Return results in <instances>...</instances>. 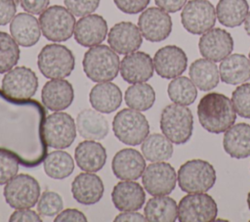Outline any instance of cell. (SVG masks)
Instances as JSON below:
<instances>
[{
	"label": "cell",
	"instance_id": "cell-1",
	"mask_svg": "<svg viewBox=\"0 0 250 222\" xmlns=\"http://www.w3.org/2000/svg\"><path fill=\"white\" fill-rule=\"evenodd\" d=\"M47 111L33 99H16L0 89V153L24 167L38 166L48 155L44 135Z\"/></svg>",
	"mask_w": 250,
	"mask_h": 222
},
{
	"label": "cell",
	"instance_id": "cell-2",
	"mask_svg": "<svg viewBox=\"0 0 250 222\" xmlns=\"http://www.w3.org/2000/svg\"><path fill=\"white\" fill-rule=\"evenodd\" d=\"M197 115L201 126L210 133L219 134L228 130L236 120L232 102L221 93H208L197 106Z\"/></svg>",
	"mask_w": 250,
	"mask_h": 222
},
{
	"label": "cell",
	"instance_id": "cell-3",
	"mask_svg": "<svg viewBox=\"0 0 250 222\" xmlns=\"http://www.w3.org/2000/svg\"><path fill=\"white\" fill-rule=\"evenodd\" d=\"M83 70L94 82H105L114 79L119 71L120 60L115 51L106 45L90 47L84 54Z\"/></svg>",
	"mask_w": 250,
	"mask_h": 222
},
{
	"label": "cell",
	"instance_id": "cell-4",
	"mask_svg": "<svg viewBox=\"0 0 250 222\" xmlns=\"http://www.w3.org/2000/svg\"><path fill=\"white\" fill-rule=\"evenodd\" d=\"M162 133L174 144H186L193 131V115L191 111L180 104L166 106L160 116Z\"/></svg>",
	"mask_w": 250,
	"mask_h": 222
},
{
	"label": "cell",
	"instance_id": "cell-5",
	"mask_svg": "<svg viewBox=\"0 0 250 222\" xmlns=\"http://www.w3.org/2000/svg\"><path fill=\"white\" fill-rule=\"evenodd\" d=\"M37 65L40 72L46 78H64L72 72L75 58L72 52L58 43L45 45L38 54Z\"/></svg>",
	"mask_w": 250,
	"mask_h": 222
},
{
	"label": "cell",
	"instance_id": "cell-6",
	"mask_svg": "<svg viewBox=\"0 0 250 222\" xmlns=\"http://www.w3.org/2000/svg\"><path fill=\"white\" fill-rule=\"evenodd\" d=\"M178 184L186 193H205L216 182L213 165L203 159L188 160L178 170Z\"/></svg>",
	"mask_w": 250,
	"mask_h": 222
},
{
	"label": "cell",
	"instance_id": "cell-7",
	"mask_svg": "<svg viewBox=\"0 0 250 222\" xmlns=\"http://www.w3.org/2000/svg\"><path fill=\"white\" fill-rule=\"evenodd\" d=\"M115 137L125 145L137 146L143 143L149 133V124L146 116L134 109L119 111L112 122Z\"/></svg>",
	"mask_w": 250,
	"mask_h": 222
},
{
	"label": "cell",
	"instance_id": "cell-8",
	"mask_svg": "<svg viewBox=\"0 0 250 222\" xmlns=\"http://www.w3.org/2000/svg\"><path fill=\"white\" fill-rule=\"evenodd\" d=\"M38 21L43 36L53 42L69 39L76 24L74 15L60 5H53L45 9L40 14Z\"/></svg>",
	"mask_w": 250,
	"mask_h": 222
},
{
	"label": "cell",
	"instance_id": "cell-9",
	"mask_svg": "<svg viewBox=\"0 0 250 222\" xmlns=\"http://www.w3.org/2000/svg\"><path fill=\"white\" fill-rule=\"evenodd\" d=\"M3 195L6 202L15 209L31 208L38 201L40 186L34 177L21 173L6 183Z\"/></svg>",
	"mask_w": 250,
	"mask_h": 222
},
{
	"label": "cell",
	"instance_id": "cell-10",
	"mask_svg": "<svg viewBox=\"0 0 250 222\" xmlns=\"http://www.w3.org/2000/svg\"><path fill=\"white\" fill-rule=\"evenodd\" d=\"M218 214L214 199L205 193H189L178 205V220L181 222H210Z\"/></svg>",
	"mask_w": 250,
	"mask_h": 222
},
{
	"label": "cell",
	"instance_id": "cell-11",
	"mask_svg": "<svg viewBox=\"0 0 250 222\" xmlns=\"http://www.w3.org/2000/svg\"><path fill=\"white\" fill-rule=\"evenodd\" d=\"M216 18V9L208 0H189L181 13L183 26L195 35L211 29L215 25Z\"/></svg>",
	"mask_w": 250,
	"mask_h": 222
},
{
	"label": "cell",
	"instance_id": "cell-12",
	"mask_svg": "<svg viewBox=\"0 0 250 222\" xmlns=\"http://www.w3.org/2000/svg\"><path fill=\"white\" fill-rule=\"evenodd\" d=\"M76 123L66 112L56 111L46 116L44 135L48 146L62 150L68 148L76 138Z\"/></svg>",
	"mask_w": 250,
	"mask_h": 222
},
{
	"label": "cell",
	"instance_id": "cell-13",
	"mask_svg": "<svg viewBox=\"0 0 250 222\" xmlns=\"http://www.w3.org/2000/svg\"><path fill=\"white\" fill-rule=\"evenodd\" d=\"M145 190L151 196H166L176 187L177 174L168 162L156 161L145 169L142 178Z\"/></svg>",
	"mask_w": 250,
	"mask_h": 222
},
{
	"label": "cell",
	"instance_id": "cell-14",
	"mask_svg": "<svg viewBox=\"0 0 250 222\" xmlns=\"http://www.w3.org/2000/svg\"><path fill=\"white\" fill-rule=\"evenodd\" d=\"M138 26L145 39L150 42H160L170 35L173 23L166 11L159 7H150L140 15Z\"/></svg>",
	"mask_w": 250,
	"mask_h": 222
},
{
	"label": "cell",
	"instance_id": "cell-15",
	"mask_svg": "<svg viewBox=\"0 0 250 222\" xmlns=\"http://www.w3.org/2000/svg\"><path fill=\"white\" fill-rule=\"evenodd\" d=\"M37 88V75L31 68L23 66L12 68L2 79V90L16 99H30Z\"/></svg>",
	"mask_w": 250,
	"mask_h": 222
},
{
	"label": "cell",
	"instance_id": "cell-16",
	"mask_svg": "<svg viewBox=\"0 0 250 222\" xmlns=\"http://www.w3.org/2000/svg\"><path fill=\"white\" fill-rule=\"evenodd\" d=\"M156 73L166 79L180 76L188 67V57L185 51L176 45H167L156 51L153 57Z\"/></svg>",
	"mask_w": 250,
	"mask_h": 222
},
{
	"label": "cell",
	"instance_id": "cell-17",
	"mask_svg": "<svg viewBox=\"0 0 250 222\" xmlns=\"http://www.w3.org/2000/svg\"><path fill=\"white\" fill-rule=\"evenodd\" d=\"M198 48L205 59L217 63L230 55L233 49V39L230 33L223 28H211L200 37Z\"/></svg>",
	"mask_w": 250,
	"mask_h": 222
},
{
	"label": "cell",
	"instance_id": "cell-18",
	"mask_svg": "<svg viewBox=\"0 0 250 222\" xmlns=\"http://www.w3.org/2000/svg\"><path fill=\"white\" fill-rule=\"evenodd\" d=\"M119 70L121 77L130 84L146 82L153 75V60L147 53L135 51L125 55Z\"/></svg>",
	"mask_w": 250,
	"mask_h": 222
},
{
	"label": "cell",
	"instance_id": "cell-19",
	"mask_svg": "<svg viewBox=\"0 0 250 222\" xmlns=\"http://www.w3.org/2000/svg\"><path fill=\"white\" fill-rule=\"evenodd\" d=\"M107 42L110 48L118 54L127 55L137 51L143 43V35L135 23L120 22L109 30Z\"/></svg>",
	"mask_w": 250,
	"mask_h": 222
},
{
	"label": "cell",
	"instance_id": "cell-20",
	"mask_svg": "<svg viewBox=\"0 0 250 222\" xmlns=\"http://www.w3.org/2000/svg\"><path fill=\"white\" fill-rule=\"evenodd\" d=\"M107 35V23L104 17L90 14L80 18L75 24L74 39L83 47L101 44Z\"/></svg>",
	"mask_w": 250,
	"mask_h": 222
},
{
	"label": "cell",
	"instance_id": "cell-21",
	"mask_svg": "<svg viewBox=\"0 0 250 222\" xmlns=\"http://www.w3.org/2000/svg\"><path fill=\"white\" fill-rule=\"evenodd\" d=\"M111 168L115 177L120 180H137L146 169V160L137 150L126 148L114 155Z\"/></svg>",
	"mask_w": 250,
	"mask_h": 222
},
{
	"label": "cell",
	"instance_id": "cell-22",
	"mask_svg": "<svg viewBox=\"0 0 250 222\" xmlns=\"http://www.w3.org/2000/svg\"><path fill=\"white\" fill-rule=\"evenodd\" d=\"M43 105L54 111L67 109L74 100V90L70 82L62 78L47 81L41 92Z\"/></svg>",
	"mask_w": 250,
	"mask_h": 222
},
{
	"label": "cell",
	"instance_id": "cell-23",
	"mask_svg": "<svg viewBox=\"0 0 250 222\" xmlns=\"http://www.w3.org/2000/svg\"><path fill=\"white\" fill-rule=\"evenodd\" d=\"M111 200L119 211H137L146 200L143 187L133 180L118 182L112 189Z\"/></svg>",
	"mask_w": 250,
	"mask_h": 222
},
{
	"label": "cell",
	"instance_id": "cell-24",
	"mask_svg": "<svg viewBox=\"0 0 250 222\" xmlns=\"http://www.w3.org/2000/svg\"><path fill=\"white\" fill-rule=\"evenodd\" d=\"M104 192V183L94 172L80 173L71 183L72 197L81 204L97 203L103 198Z\"/></svg>",
	"mask_w": 250,
	"mask_h": 222
},
{
	"label": "cell",
	"instance_id": "cell-25",
	"mask_svg": "<svg viewBox=\"0 0 250 222\" xmlns=\"http://www.w3.org/2000/svg\"><path fill=\"white\" fill-rule=\"evenodd\" d=\"M10 32L15 41L22 47L35 45L41 35L39 21L29 13L17 14L11 23Z\"/></svg>",
	"mask_w": 250,
	"mask_h": 222
},
{
	"label": "cell",
	"instance_id": "cell-26",
	"mask_svg": "<svg viewBox=\"0 0 250 222\" xmlns=\"http://www.w3.org/2000/svg\"><path fill=\"white\" fill-rule=\"evenodd\" d=\"M89 102L96 111L111 113L121 106L122 93L120 88L110 81L100 82L91 89Z\"/></svg>",
	"mask_w": 250,
	"mask_h": 222
},
{
	"label": "cell",
	"instance_id": "cell-27",
	"mask_svg": "<svg viewBox=\"0 0 250 222\" xmlns=\"http://www.w3.org/2000/svg\"><path fill=\"white\" fill-rule=\"evenodd\" d=\"M74 157L80 169L86 172H97L105 164L106 151L102 144L86 140L76 146Z\"/></svg>",
	"mask_w": 250,
	"mask_h": 222
},
{
	"label": "cell",
	"instance_id": "cell-28",
	"mask_svg": "<svg viewBox=\"0 0 250 222\" xmlns=\"http://www.w3.org/2000/svg\"><path fill=\"white\" fill-rule=\"evenodd\" d=\"M223 146L231 157L241 159L250 155V125L244 122L230 126L224 133Z\"/></svg>",
	"mask_w": 250,
	"mask_h": 222
},
{
	"label": "cell",
	"instance_id": "cell-29",
	"mask_svg": "<svg viewBox=\"0 0 250 222\" xmlns=\"http://www.w3.org/2000/svg\"><path fill=\"white\" fill-rule=\"evenodd\" d=\"M76 127L79 135L86 140H103L108 133L106 118L98 111L85 109L76 117Z\"/></svg>",
	"mask_w": 250,
	"mask_h": 222
},
{
	"label": "cell",
	"instance_id": "cell-30",
	"mask_svg": "<svg viewBox=\"0 0 250 222\" xmlns=\"http://www.w3.org/2000/svg\"><path fill=\"white\" fill-rule=\"evenodd\" d=\"M220 78L230 85L241 84L250 78V61L242 54H231L221 61Z\"/></svg>",
	"mask_w": 250,
	"mask_h": 222
},
{
	"label": "cell",
	"instance_id": "cell-31",
	"mask_svg": "<svg viewBox=\"0 0 250 222\" xmlns=\"http://www.w3.org/2000/svg\"><path fill=\"white\" fill-rule=\"evenodd\" d=\"M188 74L193 84L201 91L214 89L220 81V72L215 62L197 59L189 67Z\"/></svg>",
	"mask_w": 250,
	"mask_h": 222
},
{
	"label": "cell",
	"instance_id": "cell-32",
	"mask_svg": "<svg viewBox=\"0 0 250 222\" xmlns=\"http://www.w3.org/2000/svg\"><path fill=\"white\" fill-rule=\"evenodd\" d=\"M145 217L149 222H174L178 219V205L167 196H154L146 201Z\"/></svg>",
	"mask_w": 250,
	"mask_h": 222
},
{
	"label": "cell",
	"instance_id": "cell-33",
	"mask_svg": "<svg viewBox=\"0 0 250 222\" xmlns=\"http://www.w3.org/2000/svg\"><path fill=\"white\" fill-rule=\"evenodd\" d=\"M249 5L246 0H219L216 16L219 22L227 27L239 26L246 19Z\"/></svg>",
	"mask_w": 250,
	"mask_h": 222
},
{
	"label": "cell",
	"instance_id": "cell-34",
	"mask_svg": "<svg viewBox=\"0 0 250 222\" xmlns=\"http://www.w3.org/2000/svg\"><path fill=\"white\" fill-rule=\"evenodd\" d=\"M141 150L145 158L151 162L167 160L173 155L172 142L159 133L147 135L143 141Z\"/></svg>",
	"mask_w": 250,
	"mask_h": 222
},
{
	"label": "cell",
	"instance_id": "cell-35",
	"mask_svg": "<svg viewBox=\"0 0 250 222\" xmlns=\"http://www.w3.org/2000/svg\"><path fill=\"white\" fill-rule=\"evenodd\" d=\"M45 173L53 179H64L74 170V161L71 155L63 151H53L43 160Z\"/></svg>",
	"mask_w": 250,
	"mask_h": 222
},
{
	"label": "cell",
	"instance_id": "cell-36",
	"mask_svg": "<svg viewBox=\"0 0 250 222\" xmlns=\"http://www.w3.org/2000/svg\"><path fill=\"white\" fill-rule=\"evenodd\" d=\"M155 102L154 89L145 82L129 86L125 92L126 105L139 111L149 110Z\"/></svg>",
	"mask_w": 250,
	"mask_h": 222
},
{
	"label": "cell",
	"instance_id": "cell-37",
	"mask_svg": "<svg viewBox=\"0 0 250 222\" xmlns=\"http://www.w3.org/2000/svg\"><path fill=\"white\" fill-rule=\"evenodd\" d=\"M167 92L172 102L184 106L191 105L197 97L195 85L186 76H178L174 78L169 83Z\"/></svg>",
	"mask_w": 250,
	"mask_h": 222
},
{
	"label": "cell",
	"instance_id": "cell-38",
	"mask_svg": "<svg viewBox=\"0 0 250 222\" xmlns=\"http://www.w3.org/2000/svg\"><path fill=\"white\" fill-rule=\"evenodd\" d=\"M19 44L12 35L0 31V74L11 70L20 60Z\"/></svg>",
	"mask_w": 250,
	"mask_h": 222
},
{
	"label": "cell",
	"instance_id": "cell-39",
	"mask_svg": "<svg viewBox=\"0 0 250 222\" xmlns=\"http://www.w3.org/2000/svg\"><path fill=\"white\" fill-rule=\"evenodd\" d=\"M63 207L62 197L52 191H45L37 201V210L39 214L47 217H53L59 214Z\"/></svg>",
	"mask_w": 250,
	"mask_h": 222
},
{
	"label": "cell",
	"instance_id": "cell-40",
	"mask_svg": "<svg viewBox=\"0 0 250 222\" xmlns=\"http://www.w3.org/2000/svg\"><path fill=\"white\" fill-rule=\"evenodd\" d=\"M231 102L238 115L250 118V83L239 85L232 92Z\"/></svg>",
	"mask_w": 250,
	"mask_h": 222
},
{
	"label": "cell",
	"instance_id": "cell-41",
	"mask_svg": "<svg viewBox=\"0 0 250 222\" xmlns=\"http://www.w3.org/2000/svg\"><path fill=\"white\" fill-rule=\"evenodd\" d=\"M65 8L76 17L92 14L100 5V0H63Z\"/></svg>",
	"mask_w": 250,
	"mask_h": 222
},
{
	"label": "cell",
	"instance_id": "cell-42",
	"mask_svg": "<svg viewBox=\"0 0 250 222\" xmlns=\"http://www.w3.org/2000/svg\"><path fill=\"white\" fill-rule=\"evenodd\" d=\"M19 170V161L6 153H0V185L14 178Z\"/></svg>",
	"mask_w": 250,
	"mask_h": 222
},
{
	"label": "cell",
	"instance_id": "cell-43",
	"mask_svg": "<svg viewBox=\"0 0 250 222\" xmlns=\"http://www.w3.org/2000/svg\"><path fill=\"white\" fill-rule=\"evenodd\" d=\"M115 6L123 13L135 15L143 12L150 0H113Z\"/></svg>",
	"mask_w": 250,
	"mask_h": 222
},
{
	"label": "cell",
	"instance_id": "cell-44",
	"mask_svg": "<svg viewBox=\"0 0 250 222\" xmlns=\"http://www.w3.org/2000/svg\"><path fill=\"white\" fill-rule=\"evenodd\" d=\"M17 6L14 0H0V25H6L13 20Z\"/></svg>",
	"mask_w": 250,
	"mask_h": 222
},
{
	"label": "cell",
	"instance_id": "cell-45",
	"mask_svg": "<svg viewBox=\"0 0 250 222\" xmlns=\"http://www.w3.org/2000/svg\"><path fill=\"white\" fill-rule=\"evenodd\" d=\"M10 222H41L39 214L29 208H21L13 212L9 218Z\"/></svg>",
	"mask_w": 250,
	"mask_h": 222
},
{
	"label": "cell",
	"instance_id": "cell-46",
	"mask_svg": "<svg viewBox=\"0 0 250 222\" xmlns=\"http://www.w3.org/2000/svg\"><path fill=\"white\" fill-rule=\"evenodd\" d=\"M84 213L75 208H66L61 211L55 218V222H86Z\"/></svg>",
	"mask_w": 250,
	"mask_h": 222
},
{
	"label": "cell",
	"instance_id": "cell-47",
	"mask_svg": "<svg viewBox=\"0 0 250 222\" xmlns=\"http://www.w3.org/2000/svg\"><path fill=\"white\" fill-rule=\"evenodd\" d=\"M50 0H20L21 7L27 13L40 15L48 8Z\"/></svg>",
	"mask_w": 250,
	"mask_h": 222
},
{
	"label": "cell",
	"instance_id": "cell-48",
	"mask_svg": "<svg viewBox=\"0 0 250 222\" xmlns=\"http://www.w3.org/2000/svg\"><path fill=\"white\" fill-rule=\"evenodd\" d=\"M188 0H154L155 4L167 13H176L180 11Z\"/></svg>",
	"mask_w": 250,
	"mask_h": 222
},
{
	"label": "cell",
	"instance_id": "cell-49",
	"mask_svg": "<svg viewBox=\"0 0 250 222\" xmlns=\"http://www.w3.org/2000/svg\"><path fill=\"white\" fill-rule=\"evenodd\" d=\"M115 222H128V221H146V217L136 211H121L115 218Z\"/></svg>",
	"mask_w": 250,
	"mask_h": 222
},
{
	"label": "cell",
	"instance_id": "cell-50",
	"mask_svg": "<svg viewBox=\"0 0 250 222\" xmlns=\"http://www.w3.org/2000/svg\"><path fill=\"white\" fill-rule=\"evenodd\" d=\"M244 29H245L246 33L250 36V11L248 12L245 22H244Z\"/></svg>",
	"mask_w": 250,
	"mask_h": 222
},
{
	"label": "cell",
	"instance_id": "cell-51",
	"mask_svg": "<svg viewBox=\"0 0 250 222\" xmlns=\"http://www.w3.org/2000/svg\"><path fill=\"white\" fill-rule=\"evenodd\" d=\"M247 204H248V207L250 209V192L248 193V196H247Z\"/></svg>",
	"mask_w": 250,
	"mask_h": 222
},
{
	"label": "cell",
	"instance_id": "cell-52",
	"mask_svg": "<svg viewBox=\"0 0 250 222\" xmlns=\"http://www.w3.org/2000/svg\"><path fill=\"white\" fill-rule=\"evenodd\" d=\"M16 3H17V5H19V3H20V0H14Z\"/></svg>",
	"mask_w": 250,
	"mask_h": 222
},
{
	"label": "cell",
	"instance_id": "cell-53",
	"mask_svg": "<svg viewBox=\"0 0 250 222\" xmlns=\"http://www.w3.org/2000/svg\"><path fill=\"white\" fill-rule=\"evenodd\" d=\"M249 61H250V51H249Z\"/></svg>",
	"mask_w": 250,
	"mask_h": 222
}]
</instances>
